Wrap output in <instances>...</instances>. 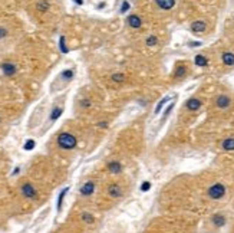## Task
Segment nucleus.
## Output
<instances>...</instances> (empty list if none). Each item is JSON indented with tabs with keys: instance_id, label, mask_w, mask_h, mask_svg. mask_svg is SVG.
I'll use <instances>...</instances> for the list:
<instances>
[{
	"instance_id": "1",
	"label": "nucleus",
	"mask_w": 234,
	"mask_h": 233,
	"mask_svg": "<svg viewBox=\"0 0 234 233\" xmlns=\"http://www.w3.org/2000/svg\"><path fill=\"white\" fill-rule=\"evenodd\" d=\"M76 144H78V140L70 133H62L58 135V145L63 150H73Z\"/></svg>"
},
{
	"instance_id": "2",
	"label": "nucleus",
	"mask_w": 234,
	"mask_h": 233,
	"mask_svg": "<svg viewBox=\"0 0 234 233\" xmlns=\"http://www.w3.org/2000/svg\"><path fill=\"white\" fill-rule=\"evenodd\" d=\"M207 194L208 197L213 200H220L224 197L225 194V186L221 184V183H215V184L210 186L208 190H207Z\"/></svg>"
},
{
	"instance_id": "3",
	"label": "nucleus",
	"mask_w": 234,
	"mask_h": 233,
	"mask_svg": "<svg viewBox=\"0 0 234 233\" xmlns=\"http://www.w3.org/2000/svg\"><path fill=\"white\" fill-rule=\"evenodd\" d=\"M22 194L24 196V197H28V199H38V191H36V189L33 187L30 183H24L23 186H22Z\"/></svg>"
},
{
	"instance_id": "4",
	"label": "nucleus",
	"mask_w": 234,
	"mask_h": 233,
	"mask_svg": "<svg viewBox=\"0 0 234 233\" xmlns=\"http://www.w3.org/2000/svg\"><path fill=\"white\" fill-rule=\"evenodd\" d=\"M108 194L113 197V199H118V197H121L122 196V189L119 184H111L108 187Z\"/></svg>"
},
{
	"instance_id": "5",
	"label": "nucleus",
	"mask_w": 234,
	"mask_h": 233,
	"mask_svg": "<svg viewBox=\"0 0 234 233\" xmlns=\"http://www.w3.org/2000/svg\"><path fill=\"white\" fill-rule=\"evenodd\" d=\"M95 191V183L94 181H88L80 187V194L82 196H91Z\"/></svg>"
},
{
	"instance_id": "6",
	"label": "nucleus",
	"mask_w": 234,
	"mask_h": 233,
	"mask_svg": "<svg viewBox=\"0 0 234 233\" xmlns=\"http://www.w3.org/2000/svg\"><path fill=\"white\" fill-rule=\"evenodd\" d=\"M2 71H3V73L5 75H7V76H13L14 73H16V71H17V68L14 66L13 63H3L2 65Z\"/></svg>"
},
{
	"instance_id": "7",
	"label": "nucleus",
	"mask_w": 234,
	"mask_h": 233,
	"mask_svg": "<svg viewBox=\"0 0 234 233\" xmlns=\"http://www.w3.org/2000/svg\"><path fill=\"white\" fill-rule=\"evenodd\" d=\"M201 101L197 100V98H191V100L187 101V104H185V107H187V110L190 111H197L200 110V107H201Z\"/></svg>"
},
{
	"instance_id": "8",
	"label": "nucleus",
	"mask_w": 234,
	"mask_h": 233,
	"mask_svg": "<svg viewBox=\"0 0 234 233\" xmlns=\"http://www.w3.org/2000/svg\"><path fill=\"white\" fill-rule=\"evenodd\" d=\"M127 22H128V24H129L131 28H134V29L141 28V24H142L141 19H139V17H138V16H136V14H131V16H128Z\"/></svg>"
},
{
	"instance_id": "9",
	"label": "nucleus",
	"mask_w": 234,
	"mask_h": 233,
	"mask_svg": "<svg viewBox=\"0 0 234 233\" xmlns=\"http://www.w3.org/2000/svg\"><path fill=\"white\" fill-rule=\"evenodd\" d=\"M158 7H161L162 10H169L173 9L174 5H175V0H155Z\"/></svg>"
},
{
	"instance_id": "10",
	"label": "nucleus",
	"mask_w": 234,
	"mask_h": 233,
	"mask_svg": "<svg viewBox=\"0 0 234 233\" xmlns=\"http://www.w3.org/2000/svg\"><path fill=\"white\" fill-rule=\"evenodd\" d=\"M230 98L225 95H220L218 98H217V101H215V104H217V107L218 108H227V107H230Z\"/></svg>"
},
{
	"instance_id": "11",
	"label": "nucleus",
	"mask_w": 234,
	"mask_h": 233,
	"mask_svg": "<svg viewBox=\"0 0 234 233\" xmlns=\"http://www.w3.org/2000/svg\"><path fill=\"white\" fill-rule=\"evenodd\" d=\"M191 30L194 32V33H201V32H204V30H206V23H204V22H201V20L194 22V23L191 24Z\"/></svg>"
},
{
	"instance_id": "12",
	"label": "nucleus",
	"mask_w": 234,
	"mask_h": 233,
	"mask_svg": "<svg viewBox=\"0 0 234 233\" xmlns=\"http://www.w3.org/2000/svg\"><path fill=\"white\" fill-rule=\"evenodd\" d=\"M213 223H214L217 227H223L225 224V217L223 214H214V216H213Z\"/></svg>"
},
{
	"instance_id": "13",
	"label": "nucleus",
	"mask_w": 234,
	"mask_h": 233,
	"mask_svg": "<svg viewBox=\"0 0 234 233\" xmlns=\"http://www.w3.org/2000/svg\"><path fill=\"white\" fill-rule=\"evenodd\" d=\"M69 191V187H66V189H63V190L59 193V196H58V205H56V209H58V212H61V209H62V203H63V199H65V196H66V193Z\"/></svg>"
},
{
	"instance_id": "14",
	"label": "nucleus",
	"mask_w": 234,
	"mask_h": 233,
	"mask_svg": "<svg viewBox=\"0 0 234 233\" xmlns=\"http://www.w3.org/2000/svg\"><path fill=\"white\" fill-rule=\"evenodd\" d=\"M223 62H224V65H227V66L234 65V55L230 52L223 53Z\"/></svg>"
},
{
	"instance_id": "15",
	"label": "nucleus",
	"mask_w": 234,
	"mask_h": 233,
	"mask_svg": "<svg viewBox=\"0 0 234 233\" xmlns=\"http://www.w3.org/2000/svg\"><path fill=\"white\" fill-rule=\"evenodd\" d=\"M109 170H111L112 174H119L122 171V166L118 161H112V163H109Z\"/></svg>"
},
{
	"instance_id": "16",
	"label": "nucleus",
	"mask_w": 234,
	"mask_h": 233,
	"mask_svg": "<svg viewBox=\"0 0 234 233\" xmlns=\"http://www.w3.org/2000/svg\"><path fill=\"white\" fill-rule=\"evenodd\" d=\"M223 148L225 151H234V138H227L223 141Z\"/></svg>"
},
{
	"instance_id": "17",
	"label": "nucleus",
	"mask_w": 234,
	"mask_h": 233,
	"mask_svg": "<svg viewBox=\"0 0 234 233\" xmlns=\"http://www.w3.org/2000/svg\"><path fill=\"white\" fill-rule=\"evenodd\" d=\"M49 7H50V5H49V2H46V0L38 2V5H36V9H38L39 12H42V13L47 12V10H49Z\"/></svg>"
},
{
	"instance_id": "18",
	"label": "nucleus",
	"mask_w": 234,
	"mask_h": 233,
	"mask_svg": "<svg viewBox=\"0 0 234 233\" xmlns=\"http://www.w3.org/2000/svg\"><path fill=\"white\" fill-rule=\"evenodd\" d=\"M62 112H63V110H62L61 107L53 108V110H52V112H50V121H56V119L62 115Z\"/></svg>"
},
{
	"instance_id": "19",
	"label": "nucleus",
	"mask_w": 234,
	"mask_h": 233,
	"mask_svg": "<svg viewBox=\"0 0 234 233\" xmlns=\"http://www.w3.org/2000/svg\"><path fill=\"white\" fill-rule=\"evenodd\" d=\"M194 62H195L197 66H206L207 63H208L207 58H206V56H202V55H197L195 59H194Z\"/></svg>"
},
{
	"instance_id": "20",
	"label": "nucleus",
	"mask_w": 234,
	"mask_h": 233,
	"mask_svg": "<svg viewBox=\"0 0 234 233\" xmlns=\"http://www.w3.org/2000/svg\"><path fill=\"white\" fill-rule=\"evenodd\" d=\"M80 219L84 220L85 223H94V220H95V217L94 216H92V214L91 213H86V212H85V213H82V216H80Z\"/></svg>"
},
{
	"instance_id": "21",
	"label": "nucleus",
	"mask_w": 234,
	"mask_h": 233,
	"mask_svg": "<svg viewBox=\"0 0 234 233\" xmlns=\"http://www.w3.org/2000/svg\"><path fill=\"white\" fill-rule=\"evenodd\" d=\"M168 101H169V98H168V96H165V98H162V100L159 101V102H158V105L155 107V111H154V112H155V115H157V114H159V111H161V108H162V107H164V105L167 104Z\"/></svg>"
},
{
	"instance_id": "22",
	"label": "nucleus",
	"mask_w": 234,
	"mask_h": 233,
	"mask_svg": "<svg viewBox=\"0 0 234 233\" xmlns=\"http://www.w3.org/2000/svg\"><path fill=\"white\" fill-rule=\"evenodd\" d=\"M59 48H61V52L62 53H68V51H69V49L66 48L65 36H61V39H59Z\"/></svg>"
},
{
	"instance_id": "23",
	"label": "nucleus",
	"mask_w": 234,
	"mask_h": 233,
	"mask_svg": "<svg viewBox=\"0 0 234 233\" xmlns=\"http://www.w3.org/2000/svg\"><path fill=\"white\" fill-rule=\"evenodd\" d=\"M35 145H36V143H35V140H28L26 143H24L23 148L26 150V151H30V150H33L35 148Z\"/></svg>"
},
{
	"instance_id": "24",
	"label": "nucleus",
	"mask_w": 234,
	"mask_h": 233,
	"mask_svg": "<svg viewBox=\"0 0 234 233\" xmlns=\"http://www.w3.org/2000/svg\"><path fill=\"white\" fill-rule=\"evenodd\" d=\"M72 76H73V71L72 69H66V71L62 72V78L63 79H68L69 81V79H72Z\"/></svg>"
},
{
	"instance_id": "25",
	"label": "nucleus",
	"mask_w": 234,
	"mask_h": 233,
	"mask_svg": "<svg viewBox=\"0 0 234 233\" xmlns=\"http://www.w3.org/2000/svg\"><path fill=\"white\" fill-rule=\"evenodd\" d=\"M157 36H150V38L145 40V43H147V46H154V45H157Z\"/></svg>"
},
{
	"instance_id": "26",
	"label": "nucleus",
	"mask_w": 234,
	"mask_h": 233,
	"mask_svg": "<svg viewBox=\"0 0 234 233\" xmlns=\"http://www.w3.org/2000/svg\"><path fill=\"white\" fill-rule=\"evenodd\" d=\"M125 79V76L122 75V73H115V75H112V81L113 82H122Z\"/></svg>"
},
{
	"instance_id": "27",
	"label": "nucleus",
	"mask_w": 234,
	"mask_h": 233,
	"mask_svg": "<svg viewBox=\"0 0 234 233\" xmlns=\"http://www.w3.org/2000/svg\"><path fill=\"white\" fill-rule=\"evenodd\" d=\"M185 73V66H178L177 68V72H175V78H180Z\"/></svg>"
},
{
	"instance_id": "28",
	"label": "nucleus",
	"mask_w": 234,
	"mask_h": 233,
	"mask_svg": "<svg viewBox=\"0 0 234 233\" xmlns=\"http://www.w3.org/2000/svg\"><path fill=\"white\" fill-rule=\"evenodd\" d=\"M151 189V183L150 181H144V183H142V186H141V190L142 191H148Z\"/></svg>"
},
{
	"instance_id": "29",
	"label": "nucleus",
	"mask_w": 234,
	"mask_h": 233,
	"mask_svg": "<svg viewBox=\"0 0 234 233\" xmlns=\"http://www.w3.org/2000/svg\"><path fill=\"white\" fill-rule=\"evenodd\" d=\"M128 9H129V3H128V2H122L121 13H125V12H128Z\"/></svg>"
},
{
	"instance_id": "30",
	"label": "nucleus",
	"mask_w": 234,
	"mask_h": 233,
	"mask_svg": "<svg viewBox=\"0 0 234 233\" xmlns=\"http://www.w3.org/2000/svg\"><path fill=\"white\" fill-rule=\"evenodd\" d=\"M7 36V30L5 28H0V39H3Z\"/></svg>"
},
{
	"instance_id": "31",
	"label": "nucleus",
	"mask_w": 234,
	"mask_h": 233,
	"mask_svg": "<svg viewBox=\"0 0 234 233\" xmlns=\"http://www.w3.org/2000/svg\"><path fill=\"white\" fill-rule=\"evenodd\" d=\"M173 108H174V102H171V104H169V107L167 108V110H165V112H164L165 117H168V114L171 112V111H173Z\"/></svg>"
},
{
	"instance_id": "32",
	"label": "nucleus",
	"mask_w": 234,
	"mask_h": 233,
	"mask_svg": "<svg viewBox=\"0 0 234 233\" xmlns=\"http://www.w3.org/2000/svg\"><path fill=\"white\" fill-rule=\"evenodd\" d=\"M80 104H82V107H84V108H88V107H91V102H89V101H86V100H84L82 102H80Z\"/></svg>"
},
{
	"instance_id": "33",
	"label": "nucleus",
	"mask_w": 234,
	"mask_h": 233,
	"mask_svg": "<svg viewBox=\"0 0 234 233\" xmlns=\"http://www.w3.org/2000/svg\"><path fill=\"white\" fill-rule=\"evenodd\" d=\"M190 45H191V46H200V45H201V42H191Z\"/></svg>"
},
{
	"instance_id": "34",
	"label": "nucleus",
	"mask_w": 234,
	"mask_h": 233,
	"mask_svg": "<svg viewBox=\"0 0 234 233\" xmlns=\"http://www.w3.org/2000/svg\"><path fill=\"white\" fill-rule=\"evenodd\" d=\"M73 2H75L76 5H79V6H82V5H84V0H73Z\"/></svg>"
},
{
	"instance_id": "35",
	"label": "nucleus",
	"mask_w": 234,
	"mask_h": 233,
	"mask_svg": "<svg viewBox=\"0 0 234 233\" xmlns=\"http://www.w3.org/2000/svg\"><path fill=\"white\" fill-rule=\"evenodd\" d=\"M19 171H20V168H19V167H16V168L13 170V176H16V174H17Z\"/></svg>"
},
{
	"instance_id": "36",
	"label": "nucleus",
	"mask_w": 234,
	"mask_h": 233,
	"mask_svg": "<svg viewBox=\"0 0 234 233\" xmlns=\"http://www.w3.org/2000/svg\"><path fill=\"white\" fill-rule=\"evenodd\" d=\"M98 127H106V122H101V124H98Z\"/></svg>"
}]
</instances>
